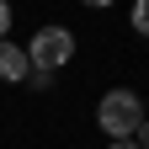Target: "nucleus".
<instances>
[{
    "label": "nucleus",
    "instance_id": "obj_1",
    "mask_svg": "<svg viewBox=\"0 0 149 149\" xmlns=\"http://www.w3.org/2000/svg\"><path fill=\"white\" fill-rule=\"evenodd\" d=\"M96 123H101V133H107L112 144H117V139H133L139 123H144V101H139V91H128V85L107 91L101 107H96Z\"/></svg>",
    "mask_w": 149,
    "mask_h": 149
},
{
    "label": "nucleus",
    "instance_id": "obj_2",
    "mask_svg": "<svg viewBox=\"0 0 149 149\" xmlns=\"http://www.w3.org/2000/svg\"><path fill=\"white\" fill-rule=\"evenodd\" d=\"M69 59H74V32L69 27H37L32 32V43H27V64L32 69H48L53 74V69H64Z\"/></svg>",
    "mask_w": 149,
    "mask_h": 149
},
{
    "label": "nucleus",
    "instance_id": "obj_3",
    "mask_svg": "<svg viewBox=\"0 0 149 149\" xmlns=\"http://www.w3.org/2000/svg\"><path fill=\"white\" fill-rule=\"evenodd\" d=\"M32 74V64H27V48H16L11 37H0V80H11V85H22Z\"/></svg>",
    "mask_w": 149,
    "mask_h": 149
},
{
    "label": "nucleus",
    "instance_id": "obj_4",
    "mask_svg": "<svg viewBox=\"0 0 149 149\" xmlns=\"http://www.w3.org/2000/svg\"><path fill=\"white\" fill-rule=\"evenodd\" d=\"M128 22H133L139 37H149V0H133V16H128Z\"/></svg>",
    "mask_w": 149,
    "mask_h": 149
},
{
    "label": "nucleus",
    "instance_id": "obj_5",
    "mask_svg": "<svg viewBox=\"0 0 149 149\" xmlns=\"http://www.w3.org/2000/svg\"><path fill=\"white\" fill-rule=\"evenodd\" d=\"M22 85H32V91H48V85H53V74H48V69H32Z\"/></svg>",
    "mask_w": 149,
    "mask_h": 149
},
{
    "label": "nucleus",
    "instance_id": "obj_6",
    "mask_svg": "<svg viewBox=\"0 0 149 149\" xmlns=\"http://www.w3.org/2000/svg\"><path fill=\"white\" fill-rule=\"evenodd\" d=\"M11 32V0H0V37Z\"/></svg>",
    "mask_w": 149,
    "mask_h": 149
},
{
    "label": "nucleus",
    "instance_id": "obj_7",
    "mask_svg": "<svg viewBox=\"0 0 149 149\" xmlns=\"http://www.w3.org/2000/svg\"><path fill=\"white\" fill-rule=\"evenodd\" d=\"M133 144H139V149H149V117L139 123V133H133Z\"/></svg>",
    "mask_w": 149,
    "mask_h": 149
},
{
    "label": "nucleus",
    "instance_id": "obj_8",
    "mask_svg": "<svg viewBox=\"0 0 149 149\" xmlns=\"http://www.w3.org/2000/svg\"><path fill=\"white\" fill-rule=\"evenodd\" d=\"M107 149H139V144L133 139H117V144H107Z\"/></svg>",
    "mask_w": 149,
    "mask_h": 149
},
{
    "label": "nucleus",
    "instance_id": "obj_9",
    "mask_svg": "<svg viewBox=\"0 0 149 149\" xmlns=\"http://www.w3.org/2000/svg\"><path fill=\"white\" fill-rule=\"evenodd\" d=\"M80 6H96V11H101V6H112V0H80Z\"/></svg>",
    "mask_w": 149,
    "mask_h": 149
}]
</instances>
